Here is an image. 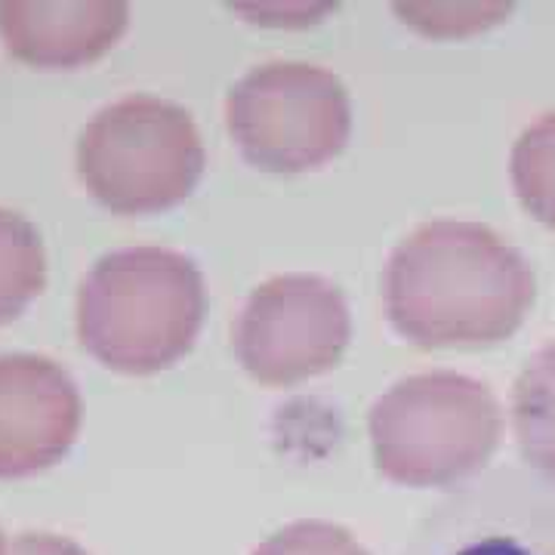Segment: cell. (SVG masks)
I'll return each mask as SVG.
<instances>
[{"mask_svg": "<svg viewBox=\"0 0 555 555\" xmlns=\"http://www.w3.org/2000/svg\"><path fill=\"white\" fill-rule=\"evenodd\" d=\"M528 259L481 222L433 219L392 250L386 315L423 349H481L513 337L534 306Z\"/></svg>", "mask_w": 555, "mask_h": 555, "instance_id": "obj_1", "label": "cell"}, {"mask_svg": "<svg viewBox=\"0 0 555 555\" xmlns=\"http://www.w3.org/2000/svg\"><path fill=\"white\" fill-rule=\"evenodd\" d=\"M204 275L170 247H120L78 291V337L120 374H155L185 356L204 321Z\"/></svg>", "mask_w": 555, "mask_h": 555, "instance_id": "obj_2", "label": "cell"}, {"mask_svg": "<svg viewBox=\"0 0 555 555\" xmlns=\"http://www.w3.org/2000/svg\"><path fill=\"white\" fill-rule=\"evenodd\" d=\"M500 429L494 392L454 371L398 379L367 416L377 469L408 488H448L476 476L496 451Z\"/></svg>", "mask_w": 555, "mask_h": 555, "instance_id": "obj_3", "label": "cell"}, {"mask_svg": "<svg viewBox=\"0 0 555 555\" xmlns=\"http://www.w3.org/2000/svg\"><path fill=\"white\" fill-rule=\"evenodd\" d=\"M87 192L115 214H155L192 195L204 142L192 115L160 96H124L100 108L78 142Z\"/></svg>", "mask_w": 555, "mask_h": 555, "instance_id": "obj_4", "label": "cell"}, {"mask_svg": "<svg viewBox=\"0 0 555 555\" xmlns=\"http://www.w3.org/2000/svg\"><path fill=\"white\" fill-rule=\"evenodd\" d=\"M241 155L269 173H302L343 152L352 102L343 80L312 62H262L225 100Z\"/></svg>", "mask_w": 555, "mask_h": 555, "instance_id": "obj_5", "label": "cell"}, {"mask_svg": "<svg viewBox=\"0 0 555 555\" xmlns=\"http://www.w3.org/2000/svg\"><path fill=\"white\" fill-rule=\"evenodd\" d=\"M352 318L334 281L278 275L259 284L235 321V352L266 386H291L331 371L349 346Z\"/></svg>", "mask_w": 555, "mask_h": 555, "instance_id": "obj_6", "label": "cell"}, {"mask_svg": "<svg viewBox=\"0 0 555 555\" xmlns=\"http://www.w3.org/2000/svg\"><path fill=\"white\" fill-rule=\"evenodd\" d=\"M401 555H555V481L496 469L441 500Z\"/></svg>", "mask_w": 555, "mask_h": 555, "instance_id": "obj_7", "label": "cell"}, {"mask_svg": "<svg viewBox=\"0 0 555 555\" xmlns=\"http://www.w3.org/2000/svg\"><path fill=\"white\" fill-rule=\"evenodd\" d=\"M80 429V392L53 358L0 356V478L60 463Z\"/></svg>", "mask_w": 555, "mask_h": 555, "instance_id": "obj_8", "label": "cell"}, {"mask_svg": "<svg viewBox=\"0 0 555 555\" xmlns=\"http://www.w3.org/2000/svg\"><path fill=\"white\" fill-rule=\"evenodd\" d=\"M120 0H3L0 38L16 60L38 68H75L100 60L127 28Z\"/></svg>", "mask_w": 555, "mask_h": 555, "instance_id": "obj_9", "label": "cell"}, {"mask_svg": "<svg viewBox=\"0 0 555 555\" xmlns=\"http://www.w3.org/2000/svg\"><path fill=\"white\" fill-rule=\"evenodd\" d=\"M513 429L525 463L537 476L555 481V343L531 356L518 374Z\"/></svg>", "mask_w": 555, "mask_h": 555, "instance_id": "obj_10", "label": "cell"}, {"mask_svg": "<svg viewBox=\"0 0 555 555\" xmlns=\"http://www.w3.org/2000/svg\"><path fill=\"white\" fill-rule=\"evenodd\" d=\"M47 281V257L38 229L0 207V324H10L38 297Z\"/></svg>", "mask_w": 555, "mask_h": 555, "instance_id": "obj_11", "label": "cell"}, {"mask_svg": "<svg viewBox=\"0 0 555 555\" xmlns=\"http://www.w3.org/2000/svg\"><path fill=\"white\" fill-rule=\"evenodd\" d=\"M509 173L525 210L555 232V112L540 115L513 145Z\"/></svg>", "mask_w": 555, "mask_h": 555, "instance_id": "obj_12", "label": "cell"}, {"mask_svg": "<svg viewBox=\"0 0 555 555\" xmlns=\"http://www.w3.org/2000/svg\"><path fill=\"white\" fill-rule=\"evenodd\" d=\"M254 555H371L346 528L331 521H294L259 543Z\"/></svg>", "mask_w": 555, "mask_h": 555, "instance_id": "obj_13", "label": "cell"}, {"mask_svg": "<svg viewBox=\"0 0 555 555\" xmlns=\"http://www.w3.org/2000/svg\"><path fill=\"white\" fill-rule=\"evenodd\" d=\"M7 555H90L75 540L60 534H20Z\"/></svg>", "mask_w": 555, "mask_h": 555, "instance_id": "obj_14", "label": "cell"}, {"mask_svg": "<svg viewBox=\"0 0 555 555\" xmlns=\"http://www.w3.org/2000/svg\"><path fill=\"white\" fill-rule=\"evenodd\" d=\"M0 555H7V543H3V534H0Z\"/></svg>", "mask_w": 555, "mask_h": 555, "instance_id": "obj_15", "label": "cell"}]
</instances>
